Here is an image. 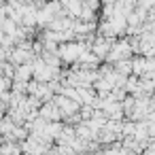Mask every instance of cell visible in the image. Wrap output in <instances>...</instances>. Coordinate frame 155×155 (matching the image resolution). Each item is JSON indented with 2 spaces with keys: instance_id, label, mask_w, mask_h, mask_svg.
<instances>
[{
  "instance_id": "cell-2",
  "label": "cell",
  "mask_w": 155,
  "mask_h": 155,
  "mask_svg": "<svg viewBox=\"0 0 155 155\" xmlns=\"http://www.w3.org/2000/svg\"><path fill=\"white\" fill-rule=\"evenodd\" d=\"M106 49H108V41H98L96 43V47H94V51H96V55H106Z\"/></svg>"
},
{
  "instance_id": "cell-1",
  "label": "cell",
  "mask_w": 155,
  "mask_h": 155,
  "mask_svg": "<svg viewBox=\"0 0 155 155\" xmlns=\"http://www.w3.org/2000/svg\"><path fill=\"white\" fill-rule=\"evenodd\" d=\"M127 53H130V47H127L125 43H121V45H117V47L113 49V53H110V60H117V58L121 60V58H123V55H127Z\"/></svg>"
}]
</instances>
